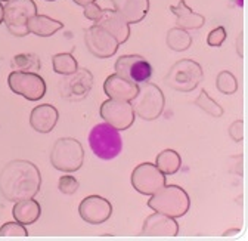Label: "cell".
Masks as SVG:
<instances>
[{
    "instance_id": "cell-1",
    "label": "cell",
    "mask_w": 248,
    "mask_h": 241,
    "mask_svg": "<svg viewBox=\"0 0 248 241\" xmlns=\"http://www.w3.org/2000/svg\"><path fill=\"white\" fill-rule=\"evenodd\" d=\"M40 187V170L28 160H14L0 172V193L11 203L34 198L39 194Z\"/></svg>"
},
{
    "instance_id": "cell-2",
    "label": "cell",
    "mask_w": 248,
    "mask_h": 241,
    "mask_svg": "<svg viewBox=\"0 0 248 241\" xmlns=\"http://www.w3.org/2000/svg\"><path fill=\"white\" fill-rule=\"evenodd\" d=\"M148 207L171 218H182L189 212L191 198L179 185H164L148 200Z\"/></svg>"
},
{
    "instance_id": "cell-3",
    "label": "cell",
    "mask_w": 248,
    "mask_h": 241,
    "mask_svg": "<svg viewBox=\"0 0 248 241\" xmlns=\"http://www.w3.org/2000/svg\"><path fill=\"white\" fill-rule=\"evenodd\" d=\"M133 111L138 117L146 122H154L161 117L166 107V96L163 90L154 83L145 81L139 84V90L130 101Z\"/></svg>"
},
{
    "instance_id": "cell-4",
    "label": "cell",
    "mask_w": 248,
    "mask_h": 241,
    "mask_svg": "<svg viewBox=\"0 0 248 241\" xmlns=\"http://www.w3.org/2000/svg\"><path fill=\"white\" fill-rule=\"evenodd\" d=\"M84 161V149L80 141L74 138H61L53 144L50 164L64 173H74L81 169Z\"/></svg>"
},
{
    "instance_id": "cell-5",
    "label": "cell",
    "mask_w": 248,
    "mask_h": 241,
    "mask_svg": "<svg viewBox=\"0 0 248 241\" xmlns=\"http://www.w3.org/2000/svg\"><path fill=\"white\" fill-rule=\"evenodd\" d=\"M89 146L101 160H112L120 156L123 149V139L120 130L114 129L108 123H99L93 126L89 133Z\"/></svg>"
},
{
    "instance_id": "cell-6",
    "label": "cell",
    "mask_w": 248,
    "mask_h": 241,
    "mask_svg": "<svg viewBox=\"0 0 248 241\" xmlns=\"http://www.w3.org/2000/svg\"><path fill=\"white\" fill-rule=\"evenodd\" d=\"M204 79L202 67L192 59H180L170 68L166 76V83L180 94H189L195 90Z\"/></svg>"
},
{
    "instance_id": "cell-7",
    "label": "cell",
    "mask_w": 248,
    "mask_h": 241,
    "mask_svg": "<svg viewBox=\"0 0 248 241\" xmlns=\"http://www.w3.org/2000/svg\"><path fill=\"white\" fill-rule=\"evenodd\" d=\"M37 14V6L34 0H9L3 6V22L8 32L15 37L28 36L27 22Z\"/></svg>"
},
{
    "instance_id": "cell-8",
    "label": "cell",
    "mask_w": 248,
    "mask_h": 241,
    "mask_svg": "<svg viewBox=\"0 0 248 241\" xmlns=\"http://www.w3.org/2000/svg\"><path fill=\"white\" fill-rule=\"evenodd\" d=\"M8 84L14 94L28 101H40L46 94V81L37 73L12 71L8 76Z\"/></svg>"
},
{
    "instance_id": "cell-9",
    "label": "cell",
    "mask_w": 248,
    "mask_h": 241,
    "mask_svg": "<svg viewBox=\"0 0 248 241\" xmlns=\"http://www.w3.org/2000/svg\"><path fill=\"white\" fill-rule=\"evenodd\" d=\"M167 184V176L154 163H142L132 172V187L142 195H152Z\"/></svg>"
},
{
    "instance_id": "cell-10",
    "label": "cell",
    "mask_w": 248,
    "mask_h": 241,
    "mask_svg": "<svg viewBox=\"0 0 248 241\" xmlns=\"http://www.w3.org/2000/svg\"><path fill=\"white\" fill-rule=\"evenodd\" d=\"M84 45L93 56L99 59L114 56L120 48L118 40L96 24H93L84 32Z\"/></svg>"
},
{
    "instance_id": "cell-11",
    "label": "cell",
    "mask_w": 248,
    "mask_h": 241,
    "mask_svg": "<svg viewBox=\"0 0 248 241\" xmlns=\"http://www.w3.org/2000/svg\"><path fill=\"white\" fill-rule=\"evenodd\" d=\"M114 68L118 76L136 84L148 81L154 73L152 65L142 55H123L115 61Z\"/></svg>"
},
{
    "instance_id": "cell-12",
    "label": "cell",
    "mask_w": 248,
    "mask_h": 241,
    "mask_svg": "<svg viewBox=\"0 0 248 241\" xmlns=\"http://www.w3.org/2000/svg\"><path fill=\"white\" fill-rule=\"evenodd\" d=\"M99 112L101 117L104 118V122L117 130H127L135 123L136 118V114L130 102L111 99V98L102 102Z\"/></svg>"
},
{
    "instance_id": "cell-13",
    "label": "cell",
    "mask_w": 248,
    "mask_h": 241,
    "mask_svg": "<svg viewBox=\"0 0 248 241\" xmlns=\"http://www.w3.org/2000/svg\"><path fill=\"white\" fill-rule=\"evenodd\" d=\"M93 86V74L87 68H77L59 83V94L67 101H83Z\"/></svg>"
},
{
    "instance_id": "cell-14",
    "label": "cell",
    "mask_w": 248,
    "mask_h": 241,
    "mask_svg": "<svg viewBox=\"0 0 248 241\" xmlns=\"http://www.w3.org/2000/svg\"><path fill=\"white\" fill-rule=\"evenodd\" d=\"M80 218L90 225H101L112 215L111 203L101 195H89L78 206Z\"/></svg>"
},
{
    "instance_id": "cell-15",
    "label": "cell",
    "mask_w": 248,
    "mask_h": 241,
    "mask_svg": "<svg viewBox=\"0 0 248 241\" xmlns=\"http://www.w3.org/2000/svg\"><path fill=\"white\" fill-rule=\"evenodd\" d=\"M179 234V224L176 218L167 216L160 212L149 215L142 226V235L145 237H176Z\"/></svg>"
},
{
    "instance_id": "cell-16",
    "label": "cell",
    "mask_w": 248,
    "mask_h": 241,
    "mask_svg": "<svg viewBox=\"0 0 248 241\" xmlns=\"http://www.w3.org/2000/svg\"><path fill=\"white\" fill-rule=\"evenodd\" d=\"M95 24L105 28L109 34L118 40L120 45L126 43L130 37V24L114 9H102Z\"/></svg>"
},
{
    "instance_id": "cell-17",
    "label": "cell",
    "mask_w": 248,
    "mask_h": 241,
    "mask_svg": "<svg viewBox=\"0 0 248 241\" xmlns=\"http://www.w3.org/2000/svg\"><path fill=\"white\" fill-rule=\"evenodd\" d=\"M104 90L107 96H109L111 99H118V101H127L130 102L135 95L139 90V84L126 80L124 77L115 74H111L107 77V80L104 81Z\"/></svg>"
},
{
    "instance_id": "cell-18",
    "label": "cell",
    "mask_w": 248,
    "mask_h": 241,
    "mask_svg": "<svg viewBox=\"0 0 248 241\" xmlns=\"http://www.w3.org/2000/svg\"><path fill=\"white\" fill-rule=\"evenodd\" d=\"M58 120H59V112L50 104L37 105L30 114V125L39 133L52 132L58 123Z\"/></svg>"
},
{
    "instance_id": "cell-19",
    "label": "cell",
    "mask_w": 248,
    "mask_h": 241,
    "mask_svg": "<svg viewBox=\"0 0 248 241\" xmlns=\"http://www.w3.org/2000/svg\"><path fill=\"white\" fill-rule=\"evenodd\" d=\"M114 11L129 24L140 22L149 11V0H111Z\"/></svg>"
},
{
    "instance_id": "cell-20",
    "label": "cell",
    "mask_w": 248,
    "mask_h": 241,
    "mask_svg": "<svg viewBox=\"0 0 248 241\" xmlns=\"http://www.w3.org/2000/svg\"><path fill=\"white\" fill-rule=\"evenodd\" d=\"M170 11L176 16V27H180L183 30H198L205 24V18L201 14L192 11L185 3V0H179L177 5H171Z\"/></svg>"
},
{
    "instance_id": "cell-21",
    "label": "cell",
    "mask_w": 248,
    "mask_h": 241,
    "mask_svg": "<svg viewBox=\"0 0 248 241\" xmlns=\"http://www.w3.org/2000/svg\"><path fill=\"white\" fill-rule=\"evenodd\" d=\"M27 28L30 34H34L39 37H50L55 33H58L59 30L64 28V24L58 19H53L47 15H33L28 22H27Z\"/></svg>"
},
{
    "instance_id": "cell-22",
    "label": "cell",
    "mask_w": 248,
    "mask_h": 241,
    "mask_svg": "<svg viewBox=\"0 0 248 241\" xmlns=\"http://www.w3.org/2000/svg\"><path fill=\"white\" fill-rule=\"evenodd\" d=\"M42 215V207L40 204L33 200V198H25V200H19L15 203L14 209H12V216L16 222L22 224V225H33L39 221Z\"/></svg>"
},
{
    "instance_id": "cell-23",
    "label": "cell",
    "mask_w": 248,
    "mask_h": 241,
    "mask_svg": "<svg viewBox=\"0 0 248 241\" xmlns=\"http://www.w3.org/2000/svg\"><path fill=\"white\" fill-rule=\"evenodd\" d=\"M166 43L174 52H185L191 48L192 37H191L188 30H183L180 27H173L167 32Z\"/></svg>"
},
{
    "instance_id": "cell-24",
    "label": "cell",
    "mask_w": 248,
    "mask_h": 241,
    "mask_svg": "<svg viewBox=\"0 0 248 241\" xmlns=\"http://www.w3.org/2000/svg\"><path fill=\"white\" fill-rule=\"evenodd\" d=\"M155 166H157L166 176H170L180 170L182 159H180L179 153L174 151V149H164V151H161L157 156Z\"/></svg>"
},
{
    "instance_id": "cell-25",
    "label": "cell",
    "mask_w": 248,
    "mask_h": 241,
    "mask_svg": "<svg viewBox=\"0 0 248 241\" xmlns=\"http://www.w3.org/2000/svg\"><path fill=\"white\" fill-rule=\"evenodd\" d=\"M11 67L15 71H27V73H39L42 63L36 53H19L12 58Z\"/></svg>"
},
{
    "instance_id": "cell-26",
    "label": "cell",
    "mask_w": 248,
    "mask_h": 241,
    "mask_svg": "<svg viewBox=\"0 0 248 241\" xmlns=\"http://www.w3.org/2000/svg\"><path fill=\"white\" fill-rule=\"evenodd\" d=\"M53 71L61 76L73 74L78 68V63L73 53H56L52 58Z\"/></svg>"
},
{
    "instance_id": "cell-27",
    "label": "cell",
    "mask_w": 248,
    "mask_h": 241,
    "mask_svg": "<svg viewBox=\"0 0 248 241\" xmlns=\"http://www.w3.org/2000/svg\"><path fill=\"white\" fill-rule=\"evenodd\" d=\"M195 105L198 108H201L202 111H205L208 115L214 117V118H220L223 115V112H225L222 105H219L213 98H210V95L207 94L205 89H201V94L195 99Z\"/></svg>"
},
{
    "instance_id": "cell-28",
    "label": "cell",
    "mask_w": 248,
    "mask_h": 241,
    "mask_svg": "<svg viewBox=\"0 0 248 241\" xmlns=\"http://www.w3.org/2000/svg\"><path fill=\"white\" fill-rule=\"evenodd\" d=\"M216 86L220 94L233 95L238 90V80L231 71H220L216 79Z\"/></svg>"
},
{
    "instance_id": "cell-29",
    "label": "cell",
    "mask_w": 248,
    "mask_h": 241,
    "mask_svg": "<svg viewBox=\"0 0 248 241\" xmlns=\"http://www.w3.org/2000/svg\"><path fill=\"white\" fill-rule=\"evenodd\" d=\"M0 237H28V231L25 225L19 222H6L0 226Z\"/></svg>"
},
{
    "instance_id": "cell-30",
    "label": "cell",
    "mask_w": 248,
    "mask_h": 241,
    "mask_svg": "<svg viewBox=\"0 0 248 241\" xmlns=\"http://www.w3.org/2000/svg\"><path fill=\"white\" fill-rule=\"evenodd\" d=\"M80 184L78 180L71 176V175H65V176H61L59 177V182H58V188L62 194H67V195H73L77 193Z\"/></svg>"
},
{
    "instance_id": "cell-31",
    "label": "cell",
    "mask_w": 248,
    "mask_h": 241,
    "mask_svg": "<svg viewBox=\"0 0 248 241\" xmlns=\"http://www.w3.org/2000/svg\"><path fill=\"white\" fill-rule=\"evenodd\" d=\"M228 37V32L225 27H216L214 30H211V32L208 33V37H207V43L208 46L211 48H220L225 40Z\"/></svg>"
},
{
    "instance_id": "cell-32",
    "label": "cell",
    "mask_w": 248,
    "mask_h": 241,
    "mask_svg": "<svg viewBox=\"0 0 248 241\" xmlns=\"http://www.w3.org/2000/svg\"><path fill=\"white\" fill-rule=\"evenodd\" d=\"M229 135L235 142H241L244 139V122L242 120H236L229 128Z\"/></svg>"
},
{
    "instance_id": "cell-33",
    "label": "cell",
    "mask_w": 248,
    "mask_h": 241,
    "mask_svg": "<svg viewBox=\"0 0 248 241\" xmlns=\"http://www.w3.org/2000/svg\"><path fill=\"white\" fill-rule=\"evenodd\" d=\"M83 8H84V11H83L84 16H86L87 19L93 21V22H95V21L98 19V16H99L101 12H102V8L98 6L96 2H95V3H89V5H86V6H83Z\"/></svg>"
},
{
    "instance_id": "cell-34",
    "label": "cell",
    "mask_w": 248,
    "mask_h": 241,
    "mask_svg": "<svg viewBox=\"0 0 248 241\" xmlns=\"http://www.w3.org/2000/svg\"><path fill=\"white\" fill-rule=\"evenodd\" d=\"M242 42H244V36L239 34V37H238V53H239L241 58L244 56V49H242V48H244V46H242L244 43H242Z\"/></svg>"
},
{
    "instance_id": "cell-35",
    "label": "cell",
    "mask_w": 248,
    "mask_h": 241,
    "mask_svg": "<svg viewBox=\"0 0 248 241\" xmlns=\"http://www.w3.org/2000/svg\"><path fill=\"white\" fill-rule=\"evenodd\" d=\"M73 2H74L76 5H78V6H86V5H89V3H95L96 0H73Z\"/></svg>"
},
{
    "instance_id": "cell-36",
    "label": "cell",
    "mask_w": 248,
    "mask_h": 241,
    "mask_svg": "<svg viewBox=\"0 0 248 241\" xmlns=\"http://www.w3.org/2000/svg\"><path fill=\"white\" fill-rule=\"evenodd\" d=\"M3 22V5H2V2H0V24Z\"/></svg>"
},
{
    "instance_id": "cell-37",
    "label": "cell",
    "mask_w": 248,
    "mask_h": 241,
    "mask_svg": "<svg viewBox=\"0 0 248 241\" xmlns=\"http://www.w3.org/2000/svg\"><path fill=\"white\" fill-rule=\"evenodd\" d=\"M0 2H9V0H0Z\"/></svg>"
},
{
    "instance_id": "cell-38",
    "label": "cell",
    "mask_w": 248,
    "mask_h": 241,
    "mask_svg": "<svg viewBox=\"0 0 248 241\" xmlns=\"http://www.w3.org/2000/svg\"><path fill=\"white\" fill-rule=\"evenodd\" d=\"M46 2H55V0H46Z\"/></svg>"
},
{
    "instance_id": "cell-39",
    "label": "cell",
    "mask_w": 248,
    "mask_h": 241,
    "mask_svg": "<svg viewBox=\"0 0 248 241\" xmlns=\"http://www.w3.org/2000/svg\"><path fill=\"white\" fill-rule=\"evenodd\" d=\"M239 5H242V0H239Z\"/></svg>"
}]
</instances>
